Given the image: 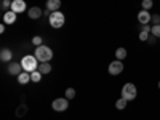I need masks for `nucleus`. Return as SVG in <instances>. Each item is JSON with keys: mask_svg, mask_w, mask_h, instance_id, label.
I'll use <instances>...</instances> for the list:
<instances>
[{"mask_svg": "<svg viewBox=\"0 0 160 120\" xmlns=\"http://www.w3.org/2000/svg\"><path fill=\"white\" fill-rule=\"evenodd\" d=\"M34 56L38 59V62H48L53 58V50L50 47H47V45L35 47V55Z\"/></svg>", "mask_w": 160, "mask_h": 120, "instance_id": "1", "label": "nucleus"}, {"mask_svg": "<svg viewBox=\"0 0 160 120\" xmlns=\"http://www.w3.org/2000/svg\"><path fill=\"white\" fill-rule=\"evenodd\" d=\"M21 66H22V71H26V72H34V71L38 69L40 62H38V59H37L34 55H26V56L21 59Z\"/></svg>", "mask_w": 160, "mask_h": 120, "instance_id": "2", "label": "nucleus"}, {"mask_svg": "<svg viewBox=\"0 0 160 120\" xmlns=\"http://www.w3.org/2000/svg\"><path fill=\"white\" fill-rule=\"evenodd\" d=\"M48 21H50V26H51V28L59 29V28H62V26H64V22H66V18H64V15H62V13L58 10V11H53V13H50Z\"/></svg>", "mask_w": 160, "mask_h": 120, "instance_id": "3", "label": "nucleus"}, {"mask_svg": "<svg viewBox=\"0 0 160 120\" xmlns=\"http://www.w3.org/2000/svg\"><path fill=\"white\" fill-rule=\"evenodd\" d=\"M136 95H138V90H136V87L133 85V83H125L122 87V98L123 99L133 101V99L136 98Z\"/></svg>", "mask_w": 160, "mask_h": 120, "instance_id": "4", "label": "nucleus"}, {"mask_svg": "<svg viewBox=\"0 0 160 120\" xmlns=\"http://www.w3.org/2000/svg\"><path fill=\"white\" fill-rule=\"evenodd\" d=\"M51 108H53V111H56V112H64L66 109L69 108V99L68 98H58V99L53 101Z\"/></svg>", "mask_w": 160, "mask_h": 120, "instance_id": "5", "label": "nucleus"}, {"mask_svg": "<svg viewBox=\"0 0 160 120\" xmlns=\"http://www.w3.org/2000/svg\"><path fill=\"white\" fill-rule=\"evenodd\" d=\"M108 71H109L111 75H118V74H122V72H123V62H122V61H118V59L112 61V62L109 64Z\"/></svg>", "mask_w": 160, "mask_h": 120, "instance_id": "6", "label": "nucleus"}, {"mask_svg": "<svg viewBox=\"0 0 160 120\" xmlns=\"http://www.w3.org/2000/svg\"><path fill=\"white\" fill-rule=\"evenodd\" d=\"M59 8H61V0H47V10H45V15L50 16V13L58 11Z\"/></svg>", "mask_w": 160, "mask_h": 120, "instance_id": "7", "label": "nucleus"}, {"mask_svg": "<svg viewBox=\"0 0 160 120\" xmlns=\"http://www.w3.org/2000/svg\"><path fill=\"white\" fill-rule=\"evenodd\" d=\"M22 72V66H21V62H15V61H11L10 64H8V74L10 75H19Z\"/></svg>", "mask_w": 160, "mask_h": 120, "instance_id": "8", "label": "nucleus"}, {"mask_svg": "<svg viewBox=\"0 0 160 120\" xmlns=\"http://www.w3.org/2000/svg\"><path fill=\"white\" fill-rule=\"evenodd\" d=\"M151 13L148 10H141L138 13V22L139 24H151Z\"/></svg>", "mask_w": 160, "mask_h": 120, "instance_id": "9", "label": "nucleus"}, {"mask_svg": "<svg viewBox=\"0 0 160 120\" xmlns=\"http://www.w3.org/2000/svg\"><path fill=\"white\" fill-rule=\"evenodd\" d=\"M11 10L15 11V13H22V11L28 10V7H26V2H24V0H13Z\"/></svg>", "mask_w": 160, "mask_h": 120, "instance_id": "10", "label": "nucleus"}, {"mask_svg": "<svg viewBox=\"0 0 160 120\" xmlns=\"http://www.w3.org/2000/svg\"><path fill=\"white\" fill-rule=\"evenodd\" d=\"M16 16H18V13H15L13 10H8V11H5V15H3V22L5 24H15L16 22Z\"/></svg>", "mask_w": 160, "mask_h": 120, "instance_id": "11", "label": "nucleus"}, {"mask_svg": "<svg viewBox=\"0 0 160 120\" xmlns=\"http://www.w3.org/2000/svg\"><path fill=\"white\" fill-rule=\"evenodd\" d=\"M11 58H13V53L10 48H2L0 51V61L2 62H11Z\"/></svg>", "mask_w": 160, "mask_h": 120, "instance_id": "12", "label": "nucleus"}, {"mask_svg": "<svg viewBox=\"0 0 160 120\" xmlns=\"http://www.w3.org/2000/svg\"><path fill=\"white\" fill-rule=\"evenodd\" d=\"M42 10H40L38 7H32V8H29L28 10V15H29V18L31 19H38L40 16H42Z\"/></svg>", "mask_w": 160, "mask_h": 120, "instance_id": "13", "label": "nucleus"}, {"mask_svg": "<svg viewBox=\"0 0 160 120\" xmlns=\"http://www.w3.org/2000/svg\"><path fill=\"white\" fill-rule=\"evenodd\" d=\"M18 82H19L21 85H26V83L32 82V80H31V72H26V71H22V72L18 75Z\"/></svg>", "mask_w": 160, "mask_h": 120, "instance_id": "14", "label": "nucleus"}, {"mask_svg": "<svg viewBox=\"0 0 160 120\" xmlns=\"http://www.w3.org/2000/svg\"><path fill=\"white\" fill-rule=\"evenodd\" d=\"M127 55H128V53H127V50H125L123 47H120V48L115 50V58H117L118 61H123V59L127 58Z\"/></svg>", "mask_w": 160, "mask_h": 120, "instance_id": "15", "label": "nucleus"}, {"mask_svg": "<svg viewBox=\"0 0 160 120\" xmlns=\"http://www.w3.org/2000/svg\"><path fill=\"white\" fill-rule=\"evenodd\" d=\"M38 71L42 72L43 75H45V74H50V72H51V64H50V62H40Z\"/></svg>", "mask_w": 160, "mask_h": 120, "instance_id": "16", "label": "nucleus"}, {"mask_svg": "<svg viewBox=\"0 0 160 120\" xmlns=\"http://www.w3.org/2000/svg\"><path fill=\"white\" fill-rule=\"evenodd\" d=\"M42 77H43V74L40 72L38 69H37V71H34V72H31V80H32L34 83L40 82V80H42Z\"/></svg>", "mask_w": 160, "mask_h": 120, "instance_id": "17", "label": "nucleus"}, {"mask_svg": "<svg viewBox=\"0 0 160 120\" xmlns=\"http://www.w3.org/2000/svg\"><path fill=\"white\" fill-rule=\"evenodd\" d=\"M127 104H128V101H127V99L120 98V99H117V101H115V108H117L118 111H122V109H125V108H127Z\"/></svg>", "mask_w": 160, "mask_h": 120, "instance_id": "18", "label": "nucleus"}, {"mask_svg": "<svg viewBox=\"0 0 160 120\" xmlns=\"http://www.w3.org/2000/svg\"><path fill=\"white\" fill-rule=\"evenodd\" d=\"M26 114H28V106L21 104L19 108L16 109V115H18V117H22V115H26Z\"/></svg>", "mask_w": 160, "mask_h": 120, "instance_id": "19", "label": "nucleus"}, {"mask_svg": "<svg viewBox=\"0 0 160 120\" xmlns=\"http://www.w3.org/2000/svg\"><path fill=\"white\" fill-rule=\"evenodd\" d=\"M154 7V2H152V0H142V10H151Z\"/></svg>", "mask_w": 160, "mask_h": 120, "instance_id": "20", "label": "nucleus"}, {"mask_svg": "<svg viewBox=\"0 0 160 120\" xmlns=\"http://www.w3.org/2000/svg\"><path fill=\"white\" fill-rule=\"evenodd\" d=\"M151 32H146V31H139V40H142V42H148V38H149Z\"/></svg>", "mask_w": 160, "mask_h": 120, "instance_id": "21", "label": "nucleus"}, {"mask_svg": "<svg viewBox=\"0 0 160 120\" xmlns=\"http://www.w3.org/2000/svg\"><path fill=\"white\" fill-rule=\"evenodd\" d=\"M42 42H43V40H42V37H40V35H35V37L32 38V45H34V47H40V45H43Z\"/></svg>", "mask_w": 160, "mask_h": 120, "instance_id": "22", "label": "nucleus"}, {"mask_svg": "<svg viewBox=\"0 0 160 120\" xmlns=\"http://www.w3.org/2000/svg\"><path fill=\"white\" fill-rule=\"evenodd\" d=\"M66 98H68V99H74L75 98V90L74 88H68V90H66Z\"/></svg>", "mask_w": 160, "mask_h": 120, "instance_id": "23", "label": "nucleus"}, {"mask_svg": "<svg viewBox=\"0 0 160 120\" xmlns=\"http://www.w3.org/2000/svg\"><path fill=\"white\" fill-rule=\"evenodd\" d=\"M151 34H152V35H155L157 38H160V24L152 26V31H151Z\"/></svg>", "mask_w": 160, "mask_h": 120, "instance_id": "24", "label": "nucleus"}, {"mask_svg": "<svg viewBox=\"0 0 160 120\" xmlns=\"http://www.w3.org/2000/svg\"><path fill=\"white\" fill-rule=\"evenodd\" d=\"M11 3H13V0H2V10H7L11 8Z\"/></svg>", "mask_w": 160, "mask_h": 120, "instance_id": "25", "label": "nucleus"}, {"mask_svg": "<svg viewBox=\"0 0 160 120\" xmlns=\"http://www.w3.org/2000/svg\"><path fill=\"white\" fill-rule=\"evenodd\" d=\"M151 22H152V26L160 24V15H152V16H151Z\"/></svg>", "mask_w": 160, "mask_h": 120, "instance_id": "26", "label": "nucleus"}, {"mask_svg": "<svg viewBox=\"0 0 160 120\" xmlns=\"http://www.w3.org/2000/svg\"><path fill=\"white\" fill-rule=\"evenodd\" d=\"M155 38H157V37H155V35H152V34H151V35H149V38H148V42H149V43H151V45H154V43H155Z\"/></svg>", "mask_w": 160, "mask_h": 120, "instance_id": "27", "label": "nucleus"}, {"mask_svg": "<svg viewBox=\"0 0 160 120\" xmlns=\"http://www.w3.org/2000/svg\"><path fill=\"white\" fill-rule=\"evenodd\" d=\"M158 88H160V82H158Z\"/></svg>", "mask_w": 160, "mask_h": 120, "instance_id": "28", "label": "nucleus"}]
</instances>
